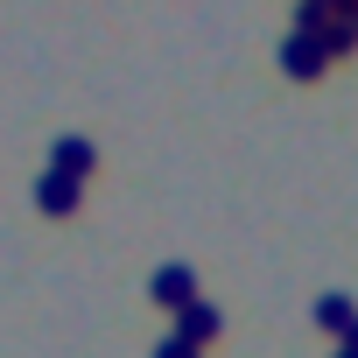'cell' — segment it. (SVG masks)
Masks as SVG:
<instances>
[{
	"label": "cell",
	"mask_w": 358,
	"mask_h": 358,
	"mask_svg": "<svg viewBox=\"0 0 358 358\" xmlns=\"http://www.w3.org/2000/svg\"><path fill=\"white\" fill-rule=\"evenodd\" d=\"M316 323H330V330H351V302H344V295H323V302H316Z\"/></svg>",
	"instance_id": "8992f818"
},
{
	"label": "cell",
	"mask_w": 358,
	"mask_h": 358,
	"mask_svg": "<svg viewBox=\"0 0 358 358\" xmlns=\"http://www.w3.org/2000/svg\"><path fill=\"white\" fill-rule=\"evenodd\" d=\"M176 337H190V344H211V337H218V309H211V302H190V309H176Z\"/></svg>",
	"instance_id": "5b68a950"
},
{
	"label": "cell",
	"mask_w": 358,
	"mask_h": 358,
	"mask_svg": "<svg viewBox=\"0 0 358 358\" xmlns=\"http://www.w3.org/2000/svg\"><path fill=\"white\" fill-rule=\"evenodd\" d=\"M78 197H85V183H78V176H64V169H50L43 183H36V204H43L50 218H71V211H78Z\"/></svg>",
	"instance_id": "7a4b0ae2"
},
{
	"label": "cell",
	"mask_w": 358,
	"mask_h": 358,
	"mask_svg": "<svg viewBox=\"0 0 358 358\" xmlns=\"http://www.w3.org/2000/svg\"><path fill=\"white\" fill-rule=\"evenodd\" d=\"M281 71H288V78H302V85H309V78H323V71H330L323 36H316V29H295V36L281 43Z\"/></svg>",
	"instance_id": "6da1fadb"
},
{
	"label": "cell",
	"mask_w": 358,
	"mask_h": 358,
	"mask_svg": "<svg viewBox=\"0 0 358 358\" xmlns=\"http://www.w3.org/2000/svg\"><path fill=\"white\" fill-rule=\"evenodd\" d=\"M344 358H358V351H344Z\"/></svg>",
	"instance_id": "9c48e42d"
},
{
	"label": "cell",
	"mask_w": 358,
	"mask_h": 358,
	"mask_svg": "<svg viewBox=\"0 0 358 358\" xmlns=\"http://www.w3.org/2000/svg\"><path fill=\"white\" fill-rule=\"evenodd\" d=\"M92 162H99V148H92V141H78V134H64V141L50 148V169H64V176H78V183H85V176H92Z\"/></svg>",
	"instance_id": "277c9868"
},
{
	"label": "cell",
	"mask_w": 358,
	"mask_h": 358,
	"mask_svg": "<svg viewBox=\"0 0 358 358\" xmlns=\"http://www.w3.org/2000/svg\"><path fill=\"white\" fill-rule=\"evenodd\" d=\"M155 358H197V344H190V337H169V344H162Z\"/></svg>",
	"instance_id": "52a82bcc"
},
{
	"label": "cell",
	"mask_w": 358,
	"mask_h": 358,
	"mask_svg": "<svg viewBox=\"0 0 358 358\" xmlns=\"http://www.w3.org/2000/svg\"><path fill=\"white\" fill-rule=\"evenodd\" d=\"M155 302H162V309H190V302H197V274H190V267H162V274H155Z\"/></svg>",
	"instance_id": "3957f363"
},
{
	"label": "cell",
	"mask_w": 358,
	"mask_h": 358,
	"mask_svg": "<svg viewBox=\"0 0 358 358\" xmlns=\"http://www.w3.org/2000/svg\"><path fill=\"white\" fill-rule=\"evenodd\" d=\"M344 351H358V316H351V330H344Z\"/></svg>",
	"instance_id": "ba28073f"
}]
</instances>
